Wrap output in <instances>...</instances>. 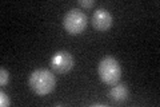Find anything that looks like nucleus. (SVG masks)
Masks as SVG:
<instances>
[{"instance_id": "6e6552de", "label": "nucleus", "mask_w": 160, "mask_h": 107, "mask_svg": "<svg viewBox=\"0 0 160 107\" xmlns=\"http://www.w3.org/2000/svg\"><path fill=\"white\" fill-rule=\"evenodd\" d=\"M9 104H11L9 96L4 93V91H2V93H0V106L2 107H8Z\"/></svg>"}, {"instance_id": "423d86ee", "label": "nucleus", "mask_w": 160, "mask_h": 107, "mask_svg": "<svg viewBox=\"0 0 160 107\" xmlns=\"http://www.w3.org/2000/svg\"><path fill=\"white\" fill-rule=\"evenodd\" d=\"M108 95L113 102H118V103L124 102L128 98V87H127V84H124V83H119V84L115 83V84H112V88L109 90Z\"/></svg>"}, {"instance_id": "f03ea898", "label": "nucleus", "mask_w": 160, "mask_h": 107, "mask_svg": "<svg viewBox=\"0 0 160 107\" xmlns=\"http://www.w3.org/2000/svg\"><path fill=\"white\" fill-rule=\"evenodd\" d=\"M99 76L106 84H115L122 78V66L113 56H104L98 67Z\"/></svg>"}, {"instance_id": "f257e3e1", "label": "nucleus", "mask_w": 160, "mask_h": 107, "mask_svg": "<svg viewBox=\"0 0 160 107\" xmlns=\"http://www.w3.org/2000/svg\"><path fill=\"white\" fill-rule=\"evenodd\" d=\"M28 86L35 94L40 96L52 93L56 86V78L47 68L33 70L28 76Z\"/></svg>"}, {"instance_id": "0eeeda50", "label": "nucleus", "mask_w": 160, "mask_h": 107, "mask_svg": "<svg viewBox=\"0 0 160 107\" xmlns=\"http://www.w3.org/2000/svg\"><path fill=\"white\" fill-rule=\"evenodd\" d=\"M8 80H9V74H8V71L2 67L0 68V84L2 86H6L8 83Z\"/></svg>"}, {"instance_id": "7ed1b4c3", "label": "nucleus", "mask_w": 160, "mask_h": 107, "mask_svg": "<svg viewBox=\"0 0 160 107\" xmlns=\"http://www.w3.org/2000/svg\"><path fill=\"white\" fill-rule=\"evenodd\" d=\"M88 24V18L83 11L79 8H72L64 15L63 18V25L66 31L71 35H79L86 29Z\"/></svg>"}, {"instance_id": "39448f33", "label": "nucleus", "mask_w": 160, "mask_h": 107, "mask_svg": "<svg viewBox=\"0 0 160 107\" xmlns=\"http://www.w3.org/2000/svg\"><path fill=\"white\" fill-rule=\"evenodd\" d=\"M91 23L99 31H107V29L112 27V23H113L112 13L106 8H98L92 13Z\"/></svg>"}, {"instance_id": "20e7f679", "label": "nucleus", "mask_w": 160, "mask_h": 107, "mask_svg": "<svg viewBox=\"0 0 160 107\" xmlns=\"http://www.w3.org/2000/svg\"><path fill=\"white\" fill-rule=\"evenodd\" d=\"M49 64L53 71L59 74H66L73 67V58L68 51H56L49 59Z\"/></svg>"}, {"instance_id": "1a4fd4ad", "label": "nucleus", "mask_w": 160, "mask_h": 107, "mask_svg": "<svg viewBox=\"0 0 160 107\" xmlns=\"http://www.w3.org/2000/svg\"><path fill=\"white\" fill-rule=\"evenodd\" d=\"M79 6L83 8H91L95 6V0H79Z\"/></svg>"}]
</instances>
